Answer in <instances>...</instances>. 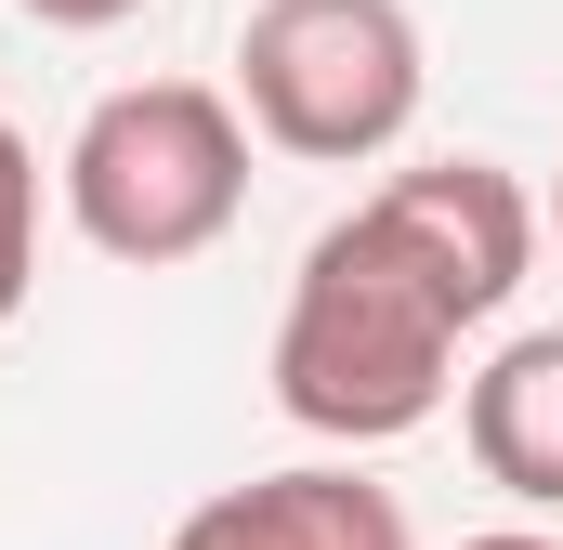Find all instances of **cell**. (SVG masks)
Listing matches in <instances>:
<instances>
[{"label": "cell", "instance_id": "obj_7", "mask_svg": "<svg viewBox=\"0 0 563 550\" xmlns=\"http://www.w3.org/2000/svg\"><path fill=\"white\" fill-rule=\"evenodd\" d=\"M26 288H40V144L0 119V328L26 315Z\"/></svg>", "mask_w": 563, "mask_h": 550}, {"label": "cell", "instance_id": "obj_9", "mask_svg": "<svg viewBox=\"0 0 563 550\" xmlns=\"http://www.w3.org/2000/svg\"><path fill=\"white\" fill-rule=\"evenodd\" d=\"M459 550H563V538H538V525H498V538H459Z\"/></svg>", "mask_w": 563, "mask_h": 550}, {"label": "cell", "instance_id": "obj_6", "mask_svg": "<svg viewBox=\"0 0 563 550\" xmlns=\"http://www.w3.org/2000/svg\"><path fill=\"white\" fill-rule=\"evenodd\" d=\"M459 432H472V472L525 512H563V328L498 341L472 381H459Z\"/></svg>", "mask_w": 563, "mask_h": 550}, {"label": "cell", "instance_id": "obj_8", "mask_svg": "<svg viewBox=\"0 0 563 550\" xmlns=\"http://www.w3.org/2000/svg\"><path fill=\"white\" fill-rule=\"evenodd\" d=\"M40 26H66V40H92V26H119V13H144V0H26Z\"/></svg>", "mask_w": 563, "mask_h": 550}, {"label": "cell", "instance_id": "obj_4", "mask_svg": "<svg viewBox=\"0 0 563 550\" xmlns=\"http://www.w3.org/2000/svg\"><path fill=\"white\" fill-rule=\"evenodd\" d=\"M170 550H420V538H407L394 485H367L354 459H301V472H250V485L197 498Z\"/></svg>", "mask_w": 563, "mask_h": 550}, {"label": "cell", "instance_id": "obj_5", "mask_svg": "<svg viewBox=\"0 0 563 550\" xmlns=\"http://www.w3.org/2000/svg\"><path fill=\"white\" fill-rule=\"evenodd\" d=\"M380 210L445 263V288H459L472 315H498V301L525 288V263H538V197H525L498 157H420V170L380 184Z\"/></svg>", "mask_w": 563, "mask_h": 550}, {"label": "cell", "instance_id": "obj_1", "mask_svg": "<svg viewBox=\"0 0 563 550\" xmlns=\"http://www.w3.org/2000/svg\"><path fill=\"white\" fill-rule=\"evenodd\" d=\"M472 328H485V315L445 288V263L367 197V210H341V223L301 250V275H288L276 407L301 419V432H328V446H394V432H420V419L445 407Z\"/></svg>", "mask_w": 563, "mask_h": 550}, {"label": "cell", "instance_id": "obj_2", "mask_svg": "<svg viewBox=\"0 0 563 550\" xmlns=\"http://www.w3.org/2000/svg\"><path fill=\"white\" fill-rule=\"evenodd\" d=\"M250 210V106L210 79H132L66 132V223L106 263H197Z\"/></svg>", "mask_w": 563, "mask_h": 550}, {"label": "cell", "instance_id": "obj_3", "mask_svg": "<svg viewBox=\"0 0 563 550\" xmlns=\"http://www.w3.org/2000/svg\"><path fill=\"white\" fill-rule=\"evenodd\" d=\"M432 53L407 0H263L236 26V106L276 157L314 170H354V157H394L420 132Z\"/></svg>", "mask_w": 563, "mask_h": 550}, {"label": "cell", "instance_id": "obj_10", "mask_svg": "<svg viewBox=\"0 0 563 550\" xmlns=\"http://www.w3.org/2000/svg\"><path fill=\"white\" fill-rule=\"evenodd\" d=\"M551 237H563V184H551Z\"/></svg>", "mask_w": 563, "mask_h": 550}]
</instances>
